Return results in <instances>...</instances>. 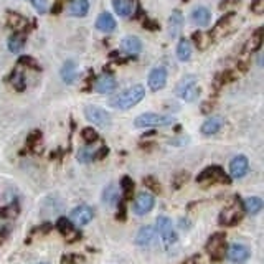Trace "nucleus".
<instances>
[{
    "label": "nucleus",
    "instance_id": "obj_42",
    "mask_svg": "<svg viewBox=\"0 0 264 264\" xmlns=\"http://www.w3.org/2000/svg\"><path fill=\"white\" fill-rule=\"evenodd\" d=\"M61 2H63V0H58V4H59V5H61Z\"/></svg>",
    "mask_w": 264,
    "mask_h": 264
},
{
    "label": "nucleus",
    "instance_id": "obj_4",
    "mask_svg": "<svg viewBox=\"0 0 264 264\" xmlns=\"http://www.w3.org/2000/svg\"><path fill=\"white\" fill-rule=\"evenodd\" d=\"M207 253L213 261H221L226 254V236L225 233H213L207 241Z\"/></svg>",
    "mask_w": 264,
    "mask_h": 264
},
{
    "label": "nucleus",
    "instance_id": "obj_13",
    "mask_svg": "<svg viewBox=\"0 0 264 264\" xmlns=\"http://www.w3.org/2000/svg\"><path fill=\"white\" fill-rule=\"evenodd\" d=\"M165 83H167V70L164 66H157V68H154L151 73H149L147 85L152 91H160V89H164Z\"/></svg>",
    "mask_w": 264,
    "mask_h": 264
},
{
    "label": "nucleus",
    "instance_id": "obj_38",
    "mask_svg": "<svg viewBox=\"0 0 264 264\" xmlns=\"http://www.w3.org/2000/svg\"><path fill=\"white\" fill-rule=\"evenodd\" d=\"M83 257H80L78 254H64L61 257V264H81Z\"/></svg>",
    "mask_w": 264,
    "mask_h": 264
},
{
    "label": "nucleus",
    "instance_id": "obj_34",
    "mask_svg": "<svg viewBox=\"0 0 264 264\" xmlns=\"http://www.w3.org/2000/svg\"><path fill=\"white\" fill-rule=\"evenodd\" d=\"M121 188H122V196L124 200H129L132 191H134V182H132L130 177H124L121 180Z\"/></svg>",
    "mask_w": 264,
    "mask_h": 264
},
{
    "label": "nucleus",
    "instance_id": "obj_35",
    "mask_svg": "<svg viewBox=\"0 0 264 264\" xmlns=\"http://www.w3.org/2000/svg\"><path fill=\"white\" fill-rule=\"evenodd\" d=\"M81 136H83V139H85L88 144H93L98 141V132H96L93 127H85L81 132Z\"/></svg>",
    "mask_w": 264,
    "mask_h": 264
},
{
    "label": "nucleus",
    "instance_id": "obj_19",
    "mask_svg": "<svg viewBox=\"0 0 264 264\" xmlns=\"http://www.w3.org/2000/svg\"><path fill=\"white\" fill-rule=\"evenodd\" d=\"M121 48H122V51L125 53V55L137 56L142 51V41L137 37H130V35H129V37H125L122 40Z\"/></svg>",
    "mask_w": 264,
    "mask_h": 264
},
{
    "label": "nucleus",
    "instance_id": "obj_40",
    "mask_svg": "<svg viewBox=\"0 0 264 264\" xmlns=\"http://www.w3.org/2000/svg\"><path fill=\"white\" fill-rule=\"evenodd\" d=\"M19 64H28L30 68H33V70H40V66L37 64V61H35V59H32L30 56H22V58L19 59Z\"/></svg>",
    "mask_w": 264,
    "mask_h": 264
},
{
    "label": "nucleus",
    "instance_id": "obj_5",
    "mask_svg": "<svg viewBox=\"0 0 264 264\" xmlns=\"http://www.w3.org/2000/svg\"><path fill=\"white\" fill-rule=\"evenodd\" d=\"M196 182L198 183H203V185H210V183H230L231 178L226 175L225 170L221 169L218 165H212V167H207L205 170L198 173L196 177Z\"/></svg>",
    "mask_w": 264,
    "mask_h": 264
},
{
    "label": "nucleus",
    "instance_id": "obj_37",
    "mask_svg": "<svg viewBox=\"0 0 264 264\" xmlns=\"http://www.w3.org/2000/svg\"><path fill=\"white\" fill-rule=\"evenodd\" d=\"M30 4L33 5V9L38 12V14H46L48 10V0H30Z\"/></svg>",
    "mask_w": 264,
    "mask_h": 264
},
{
    "label": "nucleus",
    "instance_id": "obj_31",
    "mask_svg": "<svg viewBox=\"0 0 264 264\" xmlns=\"http://www.w3.org/2000/svg\"><path fill=\"white\" fill-rule=\"evenodd\" d=\"M262 45V28H257L256 32L251 35V38L246 45V51H257Z\"/></svg>",
    "mask_w": 264,
    "mask_h": 264
},
{
    "label": "nucleus",
    "instance_id": "obj_32",
    "mask_svg": "<svg viewBox=\"0 0 264 264\" xmlns=\"http://www.w3.org/2000/svg\"><path fill=\"white\" fill-rule=\"evenodd\" d=\"M10 83H12V86L17 89V91H23V89L27 88V80H25V76H23V73L20 70H15L14 73H12Z\"/></svg>",
    "mask_w": 264,
    "mask_h": 264
},
{
    "label": "nucleus",
    "instance_id": "obj_15",
    "mask_svg": "<svg viewBox=\"0 0 264 264\" xmlns=\"http://www.w3.org/2000/svg\"><path fill=\"white\" fill-rule=\"evenodd\" d=\"M56 228H58V231L66 238V241L68 243H75L76 239L81 236V233L76 230L75 225L71 223L68 218H59L58 223H56Z\"/></svg>",
    "mask_w": 264,
    "mask_h": 264
},
{
    "label": "nucleus",
    "instance_id": "obj_10",
    "mask_svg": "<svg viewBox=\"0 0 264 264\" xmlns=\"http://www.w3.org/2000/svg\"><path fill=\"white\" fill-rule=\"evenodd\" d=\"M235 14L230 12V14H226L225 17H221L218 20L217 25L213 27V30L210 32V37L212 40H218V38H223L225 35H228L233 30V22H235Z\"/></svg>",
    "mask_w": 264,
    "mask_h": 264
},
{
    "label": "nucleus",
    "instance_id": "obj_7",
    "mask_svg": "<svg viewBox=\"0 0 264 264\" xmlns=\"http://www.w3.org/2000/svg\"><path fill=\"white\" fill-rule=\"evenodd\" d=\"M85 116L89 122H93L94 125H98V127H109L112 119H111V114L107 112L106 109L99 106H93L89 104L85 107Z\"/></svg>",
    "mask_w": 264,
    "mask_h": 264
},
{
    "label": "nucleus",
    "instance_id": "obj_6",
    "mask_svg": "<svg viewBox=\"0 0 264 264\" xmlns=\"http://www.w3.org/2000/svg\"><path fill=\"white\" fill-rule=\"evenodd\" d=\"M177 96L180 99L187 101V103H193V101L200 96V86L196 83L195 76H185L177 88Z\"/></svg>",
    "mask_w": 264,
    "mask_h": 264
},
{
    "label": "nucleus",
    "instance_id": "obj_26",
    "mask_svg": "<svg viewBox=\"0 0 264 264\" xmlns=\"http://www.w3.org/2000/svg\"><path fill=\"white\" fill-rule=\"evenodd\" d=\"M262 207H264V203L259 196H249L243 202L244 213H248V215H257L262 210Z\"/></svg>",
    "mask_w": 264,
    "mask_h": 264
},
{
    "label": "nucleus",
    "instance_id": "obj_20",
    "mask_svg": "<svg viewBox=\"0 0 264 264\" xmlns=\"http://www.w3.org/2000/svg\"><path fill=\"white\" fill-rule=\"evenodd\" d=\"M96 28L103 33H112L116 30V20H114V17L109 12H103L98 17V20H96Z\"/></svg>",
    "mask_w": 264,
    "mask_h": 264
},
{
    "label": "nucleus",
    "instance_id": "obj_39",
    "mask_svg": "<svg viewBox=\"0 0 264 264\" xmlns=\"http://www.w3.org/2000/svg\"><path fill=\"white\" fill-rule=\"evenodd\" d=\"M251 12L256 15H261L264 12V0H253V4H251Z\"/></svg>",
    "mask_w": 264,
    "mask_h": 264
},
{
    "label": "nucleus",
    "instance_id": "obj_23",
    "mask_svg": "<svg viewBox=\"0 0 264 264\" xmlns=\"http://www.w3.org/2000/svg\"><path fill=\"white\" fill-rule=\"evenodd\" d=\"M155 228L151 226V225H147V226H142L139 233H137V236H136V244H139V246H149V244H152L154 241V238H155Z\"/></svg>",
    "mask_w": 264,
    "mask_h": 264
},
{
    "label": "nucleus",
    "instance_id": "obj_25",
    "mask_svg": "<svg viewBox=\"0 0 264 264\" xmlns=\"http://www.w3.org/2000/svg\"><path fill=\"white\" fill-rule=\"evenodd\" d=\"M78 76V68H76V63L68 59V61H64L63 68H61V80L66 83V85H73L75 80Z\"/></svg>",
    "mask_w": 264,
    "mask_h": 264
},
{
    "label": "nucleus",
    "instance_id": "obj_12",
    "mask_svg": "<svg viewBox=\"0 0 264 264\" xmlns=\"http://www.w3.org/2000/svg\"><path fill=\"white\" fill-rule=\"evenodd\" d=\"M251 256V251L248 249V246H244L241 243H235L231 244L230 248L226 251V257L228 261L235 262V264H241V262H246L249 259Z\"/></svg>",
    "mask_w": 264,
    "mask_h": 264
},
{
    "label": "nucleus",
    "instance_id": "obj_21",
    "mask_svg": "<svg viewBox=\"0 0 264 264\" xmlns=\"http://www.w3.org/2000/svg\"><path fill=\"white\" fill-rule=\"evenodd\" d=\"M7 23H9V27L14 30L15 33H23L28 28V20L23 15L17 14V12H10Z\"/></svg>",
    "mask_w": 264,
    "mask_h": 264
},
{
    "label": "nucleus",
    "instance_id": "obj_28",
    "mask_svg": "<svg viewBox=\"0 0 264 264\" xmlns=\"http://www.w3.org/2000/svg\"><path fill=\"white\" fill-rule=\"evenodd\" d=\"M117 200H119V190L116 188V185L114 183L107 185L103 191V203L107 207H112V205H116Z\"/></svg>",
    "mask_w": 264,
    "mask_h": 264
},
{
    "label": "nucleus",
    "instance_id": "obj_27",
    "mask_svg": "<svg viewBox=\"0 0 264 264\" xmlns=\"http://www.w3.org/2000/svg\"><path fill=\"white\" fill-rule=\"evenodd\" d=\"M89 10V2L88 0H71L70 5V15L73 17H85Z\"/></svg>",
    "mask_w": 264,
    "mask_h": 264
},
{
    "label": "nucleus",
    "instance_id": "obj_3",
    "mask_svg": "<svg viewBox=\"0 0 264 264\" xmlns=\"http://www.w3.org/2000/svg\"><path fill=\"white\" fill-rule=\"evenodd\" d=\"M175 122V119L169 114H157V112H144L134 119L136 127H164Z\"/></svg>",
    "mask_w": 264,
    "mask_h": 264
},
{
    "label": "nucleus",
    "instance_id": "obj_41",
    "mask_svg": "<svg viewBox=\"0 0 264 264\" xmlns=\"http://www.w3.org/2000/svg\"><path fill=\"white\" fill-rule=\"evenodd\" d=\"M183 264H198V262L195 259H188V261H185Z\"/></svg>",
    "mask_w": 264,
    "mask_h": 264
},
{
    "label": "nucleus",
    "instance_id": "obj_36",
    "mask_svg": "<svg viewBox=\"0 0 264 264\" xmlns=\"http://www.w3.org/2000/svg\"><path fill=\"white\" fill-rule=\"evenodd\" d=\"M94 157H96V155H94V152L89 147L81 149V151L78 152V159H80V162H85V164H86V162H91Z\"/></svg>",
    "mask_w": 264,
    "mask_h": 264
},
{
    "label": "nucleus",
    "instance_id": "obj_1",
    "mask_svg": "<svg viewBox=\"0 0 264 264\" xmlns=\"http://www.w3.org/2000/svg\"><path fill=\"white\" fill-rule=\"evenodd\" d=\"M146 96V89L141 85H136V86H130L127 88L125 91L119 93L117 96L109 99V106L116 107V109H122V111H127L130 107H134L141 103Z\"/></svg>",
    "mask_w": 264,
    "mask_h": 264
},
{
    "label": "nucleus",
    "instance_id": "obj_43",
    "mask_svg": "<svg viewBox=\"0 0 264 264\" xmlns=\"http://www.w3.org/2000/svg\"><path fill=\"white\" fill-rule=\"evenodd\" d=\"M40 264H46V262H40Z\"/></svg>",
    "mask_w": 264,
    "mask_h": 264
},
{
    "label": "nucleus",
    "instance_id": "obj_22",
    "mask_svg": "<svg viewBox=\"0 0 264 264\" xmlns=\"http://www.w3.org/2000/svg\"><path fill=\"white\" fill-rule=\"evenodd\" d=\"M191 22L198 27H208L210 20H212V14L207 7H195L191 10Z\"/></svg>",
    "mask_w": 264,
    "mask_h": 264
},
{
    "label": "nucleus",
    "instance_id": "obj_29",
    "mask_svg": "<svg viewBox=\"0 0 264 264\" xmlns=\"http://www.w3.org/2000/svg\"><path fill=\"white\" fill-rule=\"evenodd\" d=\"M191 56V45L187 38H182L178 41V46H177V58L180 61H188Z\"/></svg>",
    "mask_w": 264,
    "mask_h": 264
},
{
    "label": "nucleus",
    "instance_id": "obj_33",
    "mask_svg": "<svg viewBox=\"0 0 264 264\" xmlns=\"http://www.w3.org/2000/svg\"><path fill=\"white\" fill-rule=\"evenodd\" d=\"M193 41L198 50H205V48L212 43V37L210 33H203V32H195L193 33Z\"/></svg>",
    "mask_w": 264,
    "mask_h": 264
},
{
    "label": "nucleus",
    "instance_id": "obj_16",
    "mask_svg": "<svg viewBox=\"0 0 264 264\" xmlns=\"http://www.w3.org/2000/svg\"><path fill=\"white\" fill-rule=\"evenodd\" d=\"M112 7L116 14L122 19H127L137 9V0H112Z\"/></svg>",
    "mask_w": 264,
    "mask_h": 264
},
{
    "label": "nucleus",
    "instance_id": "obj_11",
    "mask_svg": "<svg viewBox=\"0 0 264 264\" xmlns=\"http://www.w3.org/2000/svg\"><path fill=\"white\" fill-rule=\"evenodd\" d=\"M155 205V198L154 195H151L149 191H141L139 195L136 196L134 200V213L137 215V217H144V215H147L151 210L154 208Z\"/></svg>",
    "mask_w": 264,
    "mask_h": 264
},
{
    "label": "nucleus",
    "instance_id": "obj_24",
    "mask_svg": "<svg viewBox=\"0 0 264 264\" xmlns=\"http://www.w3.org/2000/svg\"><path fill=\"white\" fill-rule=\"evenodd\" d=\"M183 27V15L180 10H173V14L170 15L169 19V33L172 38H177L180 30Z\"/></svg>",
    "mask_w": 264,
    "mask_h": 264
},
{
    "label": "nucleus",
    "instance_id": "obj_14",
    "mask_svg": "<svg viewBox=\"0 0 264 264\" xmlns=\"http://www.w3.org/2000/svg\"><path fill=\"white\" fill-rule=\"evenodd\" d=\"M249 170V162L246 155H236L230 162V175L231 178H243Z\"/></svg>",
    "mask_w": 264,
    "mask_h": 264
},
{
    "label": "nucleus",
    "instance_id": "obj_30",
    "mask_svg": "<svg viewBox=\"0 0 264 264\" xmlns=\"http://www.w3.org/2000/svg\"><path fill=\"white\" fill-rule=\"evenodd\" d=\"M9 50L12 53H20L23 50V46H25V37H23V33H14L12 37L9 38Z\"/></svg>",
    "mask_w": 264,
    "mask_h": 264
},
{
    "label": "nucleus",
    "instance_id": "obj_8",
    "mask_svg": "<svg viewBox=\"0 0 264 264\" xmlns=\"http://www.w3.org/2000/svg\"><path fill=\"white\" fill-rule=\"evenodd\" d=\"M155 226H157L155 228V233H159L162 243H164L167 248L177 241V235H175V230H173V225H172L170 218L159 217L157 221H155Z\"/></svg>",
    "mask_w": 264,
    "mask_h": 264
},
{
    "label": "nucleus",
    "instance_id": "obj_2",
    "mask_svg": "<svg viewBox=\"0 0 264 264\" xmlns=\"http://www.w3.org/2000/svg\"><path fill=\"white\" fill-rule=\"evenodd\" d=\"M244 217V208L243 202L239 196H233L231 200H228V203L223 207V210L220 212L218 223L221 226H235Z\"/></svg>",
    "mask_w": 264,
    "mask_h": 264
},
{
    "label": "nucleus",
    "instance_id": "obj_9",
    "mask_svg": "<svg viewBox=\"0 0 264 264\" xmlns=\"http://www.w3.org/2000/svg\"><path fill=\"white\" fill-rule=\"evenodd\" d=\"M93 217H94V212H93L91 207H88V205H78L76 208L71 210L70 221L75 226H85V225H88L89 221L93 220Z\"/></svg>",
    "mask_w": 264,
    "mask_h": 264
},
{
    "label": "nucleus",
    "instance_id": "obj_18",
    "mask_svg": "<svg viewBox=\"0 0 264 264\" xmlns=\"http://www.w3.org/2000/svg\"><path fill=\"white\" fill-rule=\"evenodd\" d=\"M223 117H220V116H212V117H208L205 122L202 124V134L203 136H213V134H217V132H220V129L223 127Z\"/></svg>",
    "mask_w": 264,
    "mask_h": 264
},
{
    "label": "nucleus",
    "instance_id": "obj_17",
    "mask_svg": "<svg viewBox=\"0 0 264 264\" xmlns=\"http://www.w3.org/2000/svg\"><path fill=\"white\" fill-rule=\"evenodd\" d=\"M116 88H117V81L114 80V76H111V75L99 76L98 80H96V83H94V89L98 93H101V94H109Z\"/></svg>",
    "mask_w": 264,
    "mask_h": 264
}]
</instances>
